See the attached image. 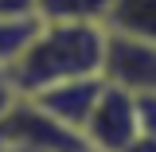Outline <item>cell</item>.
<instances>
[{"instance_id": "1", "label": "cell", "mask_w": 156, "mask_h": 152, "mask_svg": "<svg viewBox=\"0 0 156 152\" xmlns=\"http://www.w3.org/2000/svg\"><path fill=\"white\" fill-rule=\"evenodd\" d=\"M105 55V27L101 23H74V19H35L20 55L4 70L20 97H31L47 86L70 78L101 74Z\"/></svg>"}, {"instance_id": "2", "label": "cell", "mask_w": 156, "mask_h": 152, "mask_svg": "<svg viewBox=\"0 0 156 152\" xmlns=\"http://www.w3.org/2000/svg\"><path fill=\"white\" fill-rule=\"evenodd\" d=\"M136 133H140V125H136V97L129 90H121V86L101 82V90L94 97V109H90V117L78 129L86 148L90 152H121Z\"/></svg>"}, {"instance_id": "3", "label": "cell", "mask_w": 156, "mask_h": 152, "mask_svg": "<svg viewBox=\"0 0 156 152\" xmlns=\"http://www.w3.org/2000/svg\"><path fill=\"white\" fill-rule=\"evenodd\" d=\"M101 78L109 86H121L129 94H152L156 90V43L136 35H113L105 31V55H101Z\"/></svg>"}, {"instance_id": "4", "label": "cell", "mask_w": 156, "mask_h": 152, "mask_svg": "<svg viewBox=\"0 0 156 152\" xmlns=\"http://www.w3.org/2000/svg\"><path fill=\"white\" fill-rule=\"evenodd\" d=\"M101 82H105L101 74L70 78V82H58V86H47V90L31 94V101H35L51 121H58V125H66V129L78 133L82 121H86L90 109H94V97H98V90H101Z\"/></svg>"}, {"instance_id": "5", "label": "cell", "mask_w": 156, "mask_h": 152, "mask_svg": "<svg viewBox=\"0 0 156 152\" xmlns=\"http://www.w3.org/2000/svg\"><path fill=\"white\" fill-rule=\"evenodd\" d=\"M101 27L113 35H136L156 43V0H113Z\"/></svg>"}, {"instance_id": "6", "label": "cell", "mask_w": 156, "mask_h": 152, "mask_svg": "<svg viewBox=\"0 0 156 152\" xmlns=\"http://www.w3.org/2000/svg\"><path fill=\"white\" fill-rule=\"evenodd\" d=\"M113 0H39V19H74V23H101Z\"/></svg>"}, {"instance_id": "7", "label": "cell", "mask_w": 156, "mask_h": 152, "mask_svg": "<svg viewBox=\"0 0 156 152\" xmlns=\"http://www.w3.org/2000/svg\"><path fill=\"white\" fill-rule=\"evenodd\" d=\"M31 27H35V19L31 23H0V70L12 66V58L20 55V47H23Z\"/></svg>"}, {"instance_id": "8", "label": "cell", "mask_w": 156, "mask_h": 152, "mask_svg": "<svg viewBox=\"0 0 156 152\" xmlns=\"http://www.w3.org/2000/svg\"><path fill=\"white\" fill-rule=\"evenodd\" d=\"M39 19V0H0V23H31Z\"/></svg>"}, {"instance_id": "9", "label": "cell", "mask_w": 156, "mask_h": 152, "mask_svg": "<svg viewBox=\"0 0 156 152\" xmlns=\"http://www.w3.org/2000/svg\"><path fill=\"white\" fill-rule=\"evenodd\" d=\"M136 125H140V133L156 136V90L152 94H136Z\"/></svg>"}, {"instance_id": "10", "label": "cell", "mask_w": 156, "mask_h": 152, "mask_svg": "<svg viewBox=\"0 0 156 152\" xmlns=\"http://www.w3.org/2000/svg\"><path fill=\"white\" fill-rule=\"evenodd\" d=\"M16 90H12V82H8V74H4V70H0V117L8 113V109H12V101H16Z\"/></svg>"}, {"instance_id": "11", "label": "cell", "mask_w": 156, "mask_h": 152, "mask_svg": "<svg viewBox=\"0 0 156 152\" xmlns=\"http://www.w3.org/2000/svg\"><path fill=\"white\" fill-rule=\"evenodd\" d=\"M121 152H156V136H148V133H136V136H133V140H129V144H125Z\"/></svg>"}, {"instance_id": "12", "label": "cell", "mask_w": 156, "mask_h": 152, "mask_svg": "<svg viewBox=\"0 0 156 152\" xmlns=\"http://www.w3.org/2000/svg\"><path fill=\"white\" fill-rule=\"evenodd\" d=\"M0 152H4V148H0Z\"/></svg>"}]
</instances>
